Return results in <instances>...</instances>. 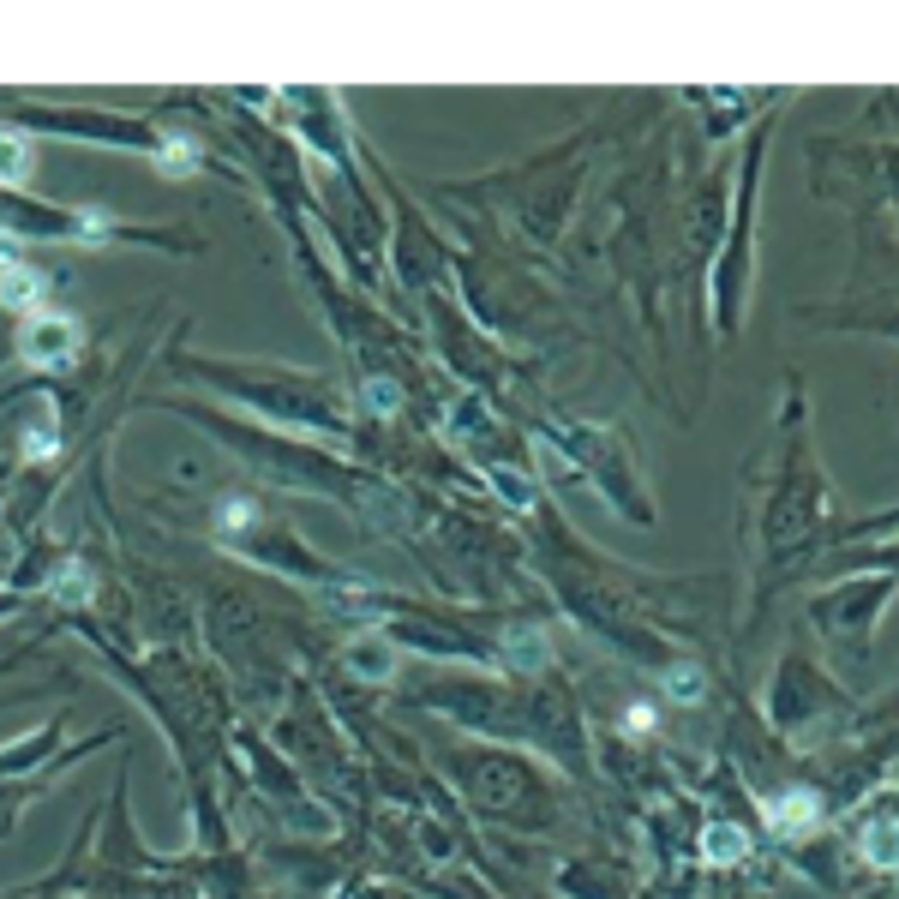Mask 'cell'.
<instances>
[{
	"mask_svg": "<svg viewBox=\"0 0 899 899\" xmlns=\"http://www.w3.org/2000/svg\"><path fill=\"white\" fill-rule=\"evenodd\" d=\"M30 174V138L0 126V180H24Z\"/></svg>",
	"mask_w": 899,
	"mask_h": 899,
	"instance_id": "obj_1",
	"label": "cell"
},
{
	"mask_svg": "<svg viewBox=\"0 0 899 899\" xmlns=\"http://www.w3.org/2000/svg\"><path fill=\"white\" fill-rule=\"evenodd\" d=\"M798 822H816V798L810 792H786L774 804V828H798Z\"/></svg>",
	"mask_w": 899,
	"mask_h": 899,
	"instance_id": "obj_2",
	"label": "cell"
},
{
	"mask_svg": "<svg viewBox=\"0 0 899 899\" xmlns=\"http://www.w3.org/2000/svg\"><path fill=\"white\" fill-rule=\"evenodd\" d=\"M66 348H72L66 318H48V330H36V336H30V354H66Z\"/></svg>",
	"mask_w": 899,
	"mask_h": 899,
	"instance_id": "obj_3",
	"label": "cell"
},
{
	"mask_svg": "<svg viewBox=\"0 0 899 899\" xmlns=\"http://www.w3.org/2000/svg\"><path fill=\"white\" fill-rule=\"evenodd\" d=\"M708 858H714V864L744 858V834H738V828H714V834H708Z\"/></svg>",
	"mask_w": 899,
	"mask_h": 899,
	"instance_id": "obj_4",
	"label": "cell"
},
{
	"mask_svg": "<svg viewBox=\"0 0 899 899\" xmlns=\"http://www.w3.org/2000/svg\"><path fill=\"white\" fill-rule=\"evenodd\" d=\"M36 294V270H18V264H6V300L12 306H24Z\"/></svg>",
	"mask_w": 899,
	"mask_h": 899,
	"instance_id": "obj_5",
	"label": "cell"
},
{
	"mask_svg": "<svg viewBox=\"0 0 899 899\" xmlns=\"http://www.w3.org/2000/svg\"><path fill=\"white\" fill-rule=\"evenodd\" d=\"M6 258H12V246H6V234H0V270H6Z\"/></svg>",
	"mask_w": 899,
	"mask_h": 899,
	"instance_id": "obj_6",
	"label": "cell"
}]
</instances>
